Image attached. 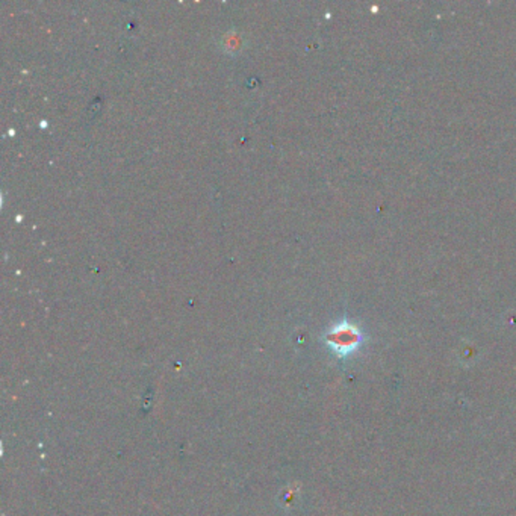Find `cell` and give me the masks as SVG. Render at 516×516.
I'll return each mask as SVG.
<instances>
[{"instance_id": "cell-1", "label": "cell", "mask_w": 516, "mask_h": 516, "mask_svg": "<svg viewBox=\"0 0 516 516\" xmlns=\"http://www.w3.org/2000/svg\"><path fill=\"white\" fill-rule=\"evenodd\" d=\"M326 343L341 356L353 353L362 343V334L357 327L350 324L347 321L339 322L326 335Z\"/></svg>"}]
</instances>
